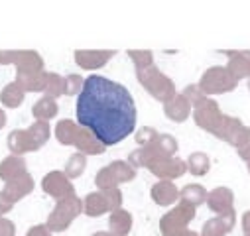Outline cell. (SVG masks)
Masks as SVG:
<instances>
[{"label":"cell","instance_id":"cell-1","mask_svg":"<svg viewBox=\"0 0 250 236\" xmlns=\"http://www.w3.org/2000/svg\"><path fill=\"white\" fill-rule=\"evenodd\" d=\"M77 124L95 134L104 146H116L136 128V102L130 91L106 77L91 75L85 79L75 104Z\"/></svg>","mask_w":250,"mask_h":236},{"label":"cell","instance_id":"cell-2","mask_svg":"<svg viewBox=\"0 0 250 236\" xmlns=\"http://www.w3.org/2000/svg\"><path fill=\"white\" fill-rule=\"evenodd\" d=\"M136 77H138V83L160 102H167L169 98H173L177 95V89H175V83L164 73L160 71L156 65H150L146 69H136Z\"/></svg>","mask_w":250,"mask_h":236},{"label":"cell","instance_id":"cell-3","mask_svg":"<svg viewBox=\"0 0 250 236\" xmlns=\"http://www.w3.org/2000/svg\"><path fill=\"white\" fill-rule=\"evenodd\" d=\"M83 213V199H79L77 195L59 199L53 207V211L47 216L45 226L49 228V232H63L67 230L73 220Z\"/></svg>","mask_w":250,"mask_h":236},{"label":"cell","instance_id":"cell-4","mask_svg":"<svg viewBox=\"0 0 250 236\" xmlns=\"http://www.w3.org/2000/svg\"><path fill=\"white\" fill-rule=\"evenodd\" d=\"M122 207V191L118 187L99 189L89 193L83 199V213L87 216H101L104 213H112Z\"/></svg>","mask_w":250,"mask_h":236},{"label":"cell","instance_id":"cell-5","mask_svg":"<svg viewBox=\"0 0 250 236\" xmlns=\"http://www.w3.org/2000/svg\"><path fill=\"white\" fill-rule=\"evenodd\" d=\"M132 179H136V169L128 161L116 159L104 165L103 169H99V173L95 175V185L99 189H112V187H118L120 183H128Z\"/></svg>","mask_w":250,"mask_h":236},{"label":"cell","instance_id":"cell-6","mask_svg":"<svg viewBox=\"0 0 250 236\" xmlns=\"http://www.w3.org/2000/svg\"><path fill=\"white\" fill-rule=\"evenodd\" d=\"M236 85H238V81L229 73L227 67H221V65L209 67V69L201 75V79H199V83H197V87L201 89V93H203L205 97L230 93V91L236 89Z\"/></svg>","mask_w":250,"mask_h":236},{"label":"cell","instance_id":"cell-7","mask_svg":"<svg viewBox=\"0 0 250 236\" xmlns=\"http://www.w3.org/2000/svg\"><path fill=\"white\" fill-rule=\"evenodd\" d=\"M197 209L185 203H177L171 211H167L160 220V230L164 236H179L185 230H189V222L195 218Z\"/></svg>","mask_w":250,"mask_h":236},{"label":"cell","instance_id":"cell-8","mask_svg":"<svg viewBox=\"0 0 250 236\" xmlns=\"http://www.w3.org/2000/svg\"><path fill=\"white\" fill-rule=\"evenodd\" d=\"M193 120H195V124L201 128V130H205V132H215L217 130V126L221 124V120H223V112H221V108H219V104L213 100V98H209V97H205V98H201L197 104H193Z\"/></svg>","mask_w":250,"mask_h":236},{"label":"cell","instance_id":"cell-9","mask_svg":"<svg viewBox=\"0 0 250 236\" xmlns=\"http://www.w3.org/2000/svg\"><path fill=\"white\" fill-rule=\"evenodd\" d=\"M42 189L45 195L53 197V199H65L75 195V187L71 183V179H67V175L63 171H49L43 179H42Z\"/></svg>","mask_w":250,"mask_h":236},{"label":"cell","instance_id":"cell-10","mask_svg":"<svg viewBox=\"0 0 250 236\" xmlns=\"http://www.w3.org/2000/svg\"><path fill=\"white\" fill-rule=\"evenodd\" d=\"M114 55H116V51H112V49H77L75 63L87 71H95V69L104 67Z\"/></svg>","mask_w":250,"mask_h":236},{"label":"cell","instance_id":"cell-11","mask_svg":"<svg viewBox=\"0 0 250 236\" xmlns=\"http://www.w3.org/2000/svg\"><path fill=\"white\" fill-rule=\"evenodd\" d=\"M148 169L158 177L160 181H173V179H179V177H183L187 173V165L179 157H167V159L156 161Z\"/></svg>","mask_w":250,"mask_h":236},{"label":"cell","instance_id":"cell-12","mask_svg":"<svg viewBox=\"0 0 250 236\" xmlns=\"http://www.w3.org/2000/svg\"><path fill=\"white\" fill-rule=\"evenodd\" d=\"M34 177L26 171V173H22V175H18V177H14V179H10V181H6L4 183V189H2V193L6 195V199L10 201V203H18V201H22L24 197H28L32 191H34Z\"/></svg>","mask_w":250,"mask_h":236},{"label":"cell","instance_id":"cell-13","mask_svg":"<svg viewBox=\"0 0 250 236\" xmlns=\"http://www.w3.org/2000/svg\"><path fill=\"white\" fill-rule=\"evenodd\" d=\"M12 65L16 73H40L43 71V57L34 49H14Z\"/></svg>","mask_w":250,"mask_h":236},{"label":"cell","instance_id":"cell-14","mask_svg":"<svg viewBox=\"0 0 250 236\" xmlns=\"http://www.w3.org/2000/svg\"><path fill=\"white\" fill-rule=\"evenodd\" d=\"M207 207L217 215H229L234 211V193L229 187H217L207 193Z\"/></svg>","mask_w":250,"mask_h":236},{"label":"cell","instance_id":"cell-15","mask_svg":"<svg viewBox=\"0 0 250 236\" xmlns=\"http://www.w3.org/2000/svg\"><path fill=\"white\" fill-rule=\"evenodd\" d=\"M71 146H75L77 152H81V154H85V156H101V154H104V150H106V148L95 138V134L89 132V130L83 128V126H77Z\"/></svg>","mask_w":250,"mask_h":236},{"label":"cell","instance_id":"cell-16","mask_svg":"<svg viewBox=\"0 0 250 236\" xmlns=\"http://www.w3.org/2000/svg\"><path fill=\"white\" fill-rule=\"evenodd\" d=\"M234 222H236V213L234 211L229 213V215H217V216L209 218L203 224L199 236H227L234 228Z\"/></svg>","mask_w":250,"mask_h":236},{"label":"cell","instance_id":"cell-17","mask_svg":"<svg viewBox=\"0 0 250 236\" xmlns=\"http://www.w3.org/2000/svg\"><path fill=\"white\" fill-rule=\"evenodd\" d=\"M223 53L229 57L227 69L236 81L250 79V51H223Z\"/></svg>","mask_w":250,"mask_h":236},{"label":"cell","instance_id":"cell-18","mask_svg":"<svg viewBox=\"0 0 250 236\" xmlns=\"http://www.w3.org/2000/svg\"><path fill=\"white\" fill-rule=\"evenodd\" d=\"M191 110H193V106L189 104V100H187L181 93H177L173 98H169L164 104V112L171 122H185L187 118H189Z\"/></svg>","mask_w":250,"mask_h":236},{"label":"cell","instance_id":"cell-19","mask_svg":"<svg viewBox=\"0 0 250 236\" xmlns=\"http://www.w3.org/2000/svg\"><path fill=\"white\" fill-rule=\"evenodd\" d=\"M152 201L160 207H169L179 201V189L175 187L173 181H158L152 185Z\"/></svg>","mask_w":250,"mask_h":236},{"label":"cell","instance_id":"cell-20","mask_svg":"<svg viewBox=\"0 0 250 236\" xmlns=\"http://www.w3.org/2000/svg\"><path fill=\"white\" fill-rule=\"evenodd\" d=\"M26 171H28V163H26L24 156H8L0 161V179L4 183Z\"/></svg>","mask_w":250,"mask_h":236},{"label":"cell","instance_id":"cell-21","mask_svg":"<svg viewBox=\"0 0 250 236\" xmlns=\"http://www.w3.org/2000/svg\"><path fill=\"white\" fill-rule=\"evenodd\" d=\"M45 79H47V71H40V73H16L14 83L24 93H43Z\"/></svg>","mask_w":250,"mask_h":236},{"label":"cell","instance_id":"cell-22","mask_svg":"<svg viewBox=\"0 0 250 236\" xmlns=\"http://www.w3.org/2000/svg\"><path fill=\"white\" fill-rule=\"evenodd\" d=\"M108 228H110V234L114 236H126L132 230V215L122 207L112 211L108 218Z\"/></svg>","mask_w":250,"mask_h":236},{"label":"cell","instance_id":"cell-23","mask_svg":"<svg viewBox=\"0 0 250 236\" xmlns=\"http://www.w3.org/2000/svg\"><path fill=\"white\" fill-rule=\"evenodd\" d=\"M8 150L12 152V156H24L28 152H36L34 142L28 134V130H12L8 134Z\"/></svg>","mask_w":250,"mask_h":236},{"label":"cell","instance_id":"cell-24","mask_svg":"<svg viewBox=\"0 0 250 236\" xmlns=\"http://www.w3.org/2000/svg\"><path fill=\"white\" fill-rule=\"evenodd\" d=\"M207 201V189L199 183H189L179 191V203H185L189 207H199Z\"/></svg>","mask_w":250,"mask_h":236},{"label":"cell","instance_id":"cell-25","mask_svg":"<svg viewBox=\"0 0 250 236\" xmlns=\"http://www.w3.org/2000/svg\"><path fill=\"white\" fill-rule=\"evenodd\" d=\"M59 112V106H57V100L55 98H49V97H42L34 106H32V114L36 120L40 122H49L51 118H55Z\"/></svg>","mask_w":250,"mask_h":236},{"label":"cell","instance_id":"cell-26","mask_svg":"<svg viewBox=\"0 0 250 236\" xmlns=\"http://www.w3.org/2000/svg\"><path fill=\"white\" fill-rule=\"evenodd\" d=\"M185 165H187V171H189L191 175L203 177L211 169V159H209V156L205 152H193L189 157H187Z\"/></svg>","mask_w":250,"mask_h":236},{"label":"cell","instance_id":"cell-27","mask_svg":"<svg viewBox=\"0 0 250 236\" xmlns=\"http://www.w3.org/2000/svg\"><path fill=\"white\" fill-rule=\"evenodd\" d=\"M26 98V93L12 81L8 83L2 91H0V102H2L6 108H18Z\"/></svg>","mask_w":250,"mask_h":236},{"label":"cell","instance_id":"cell-28","mask_svg":"<svg viewBox=\"0 0 250 236\" xmlns=\"http://www.w3.org/2000/svg\"><path fill=\"white\" fill-rule=\"evenodd\" d=\"M77 122L69 120V118H63L59 120L57 126H55V138L61 146H71L73 144V136H75V130H77Z\"/></svg>","mask_w":250,"mask_h":236},{"label":"cell","instance_id":"cell-29","mask_svg":"<svg viewBox=\"0 0 250 236\" xmlns=\"http://www.w3.org/2000/svg\"><path fill=\"white\" fill-rule=\"evenodd\" d=\"M26 130H28L32 142H34L36 152H38L40 148H43V146L47 144L49 136H51V128H49V124H47V122H40V120H36V122H34L30 128H26Z\"/></svg>","mask_w":250,"mask_h":236},{"label":"cell","instance_id":"cell-30","mask_svg":"<svg viewBox=\"0 0 250 236\" xmlns=\"http://www.w3.org/2000/svg\"><path fill=\"white\" fill-rule=\"evenodd\" d=\"M85 169H87V156L81 154V152H75V154L67 159L63 173L67 175V179H77V177L83 175Z\"/></svg>","mask_w":250,"mask_h":236},{"label":"cell","instance_id":"cell-31","mask_svg":"<svg viewBox=\"0 0 250 236\" xmlns=\"http://www.w3.org/2000/svg\"><path fill=\"white\" fill-rule=\"evenodd\" d=\"M63 89H65V79L59 73L49 71L47 79H45V87H43V97H49V98L57 100L61 95H63Z\"/></svg>","mask_w":250,"mask_h":236},{"label":"cell","instance_id":"cell-32","mask_svg":"<svg viewBox=\"0 0 250 236\" xmlns=\"http://www.w3.org/2000/svg\"><path fill=\"white\" fill-rule=\"evenodd\" d=\"M128 57L134 61L136 69H146V67L154 65V53L150 49H130Z\"/></svg>","mask_w":250,"mask_h":236},{"label":"cell","instance_id":"cell-33","mask_svg":"<svg viewBox=\"0 0 250 236\" xmlns=\"http://www.w3.org/2000/svg\"><path fill=\"white\" fill-rule=\"evenodd\" d=\"M63 79H65V89H63V95H67V97H75V95H79V93H81L83 83H85V79H83L81 75L71 73V75H67V77H63Z\"/></svg>","mask_w":250,"mask_h":236},{"label":"cell","instance_id":"cell-34","mask_svg":"<svg viewBox=\"0 0 250 236\" xmlns=\"http://www.w3.org/2000/svg\"><path fill=\"white\" fill-rule=\"evenodd\" d=\"M160 136V132L156 130V128H152V126H142L138 132H136V144L142 148V146H148V144H152L156 138Z\"/></svg>","mask_w":250,"mask_h":236},{"label":"cell","instance_id":"cell-35","mask_svg":"<svg viewBox=\"0 0 250 236\" xmlns=\"http://www.w3.org/2000/svg\"><path fill=\"white\" fill-rule=\"evenodd\" d=\"M187 100H189V104L193 106V104H197L201 98H205V95L201 93V89L197 87V85H187L185 89H183V93H181Z\"/></svg>","mask_w":250,"mask_h":236},{"label":"cell","instance_id":"cell-36","mask_svg":"<svg viewBox=\"0 0 250 236\" xmlns=\"http://www.w3.org/2000/svg\"><path fill=\"white\" fill-rule=\"evenodd\" d=\"M0 236H16V224L10 218L0 216Z\"/></svg>","mask_w":250,"mask_h":236},{"label":"cell","instance_id":"cell-37","mask_svg":"<svg viewBox=\"0 0 250 236\" xmlns=\"http://www.w3.org/2000/svg\"><path fill=\"white\" fill-rule=\"evenodd\" d=\"M12 209H14V203H10V201L6 199V195H4L2 191H0V216L8 215Z\"/></svg>","mask_w":250,"mask_h":236},{"label":"cell","instance_id":"cell-38","mask_svg":"<svg viewBox=\"0 0 250 236\" xmlns=\"http://www.w3.org/2000/svg\"><path fill=\"white\" fill-rule=\"evenodd\" d=\"M26 236H51V232H49V228L45 224H36V226H32L28 230Z\"/></svg>","mask_w":250,"mask_h":236},{"label":"cell","instance_id":"cell-39","mask_svg":"<svg viewBox=\"0 0 250 236\" xmlns=\"http://www.w3.org/2000/svg\"><path fill=\"white\" fill-rule=\"evenodd\" d=\"M14 49H0V65H12Z\"/></svg>","mask_w":250,"mask_h":236},{"label":"cell","instance_id":"cell-40","mask_svg":"<svg viewBox=\"0 0 250 236\" xmlns=\"http://www.w3.org/2000/svg\"><path fill=\"white\" fill-rule=\"evenodd\" d=\"M236 152H238V156L248 163V161H250V138H248V140H246V142H244Z\"/></svg>","mask_w":250,"mask_h":236},{"label":"cell","instance_id":"cell-41","mask_svg":"<svg viewBox=\"0 0 250 236\" xmlns=\"http://www.w3.org/2000/svg\"><path fill=\"white\" fill-rule=\"evenodd\" d=\"M242 230H244V234H250V211H246L242 215Z\"/></svg>","mask_w":250,"mask_h":236},{"label":"cell","instance_id":"cell-42","mask_svg":"<svg viewBox=\"0 0 250 236\" xmlns=\"http://www.w3.org/2000/svg\"><path fill=\"white\" fill-rule=\"evenodd\" d=\"M6 120H8V118H6V112H4V108H0V130H2V128L6 126Z\"/></svg>","mask_w":250,"mask_h":236},{"label":"cell","instance_id":"cell-43","mask_svg":"<svg viewBox=\"0 0 250 236\" xmlns=\"http://www.w3.org/2000/svg\"><path fill=\"white\" fill-rule=\"evenodd\" d=\"M179 236H199L197 232H193V230H185L183 234H179Z\"/></svg>","mask_w":250,"mask_h":236},{"label":"cell","instance_id":"cell-44","mask_svg":"<svg viewBox=\"0 0 250 236\" xmlns=\"http://www.w3.org/2000/svg\"><path fill=\"white\" fill-rule=\"evenodd\" d=\"M93 236H114V234H110V232H95Z\"/></svg>","mask_w":250,"mask_h":236},{"label":"cell","instance_id":"cell-45","mask_svg":"<svg viewBox=\"0 0 250 236\" xmlns=\"http://www.w3.org/2000/svg\"><path fill=\"white\" fill-rule=\"evenodd\" d=\"M246 165H248V173H250V161H248V163H246Z\"/></svg>","mask_w":250,"mask_h":236},{"label":"cell","instance_id":"cell-46","mask_svg":"<svg viewBox=\"0 0 250 236\" xmlns=\"http://www.w3.org/2000/svg\"><path fill=\"white\" fill-rule=\"evenodd\" d=\"M248 91H250V79H248Z\"/></svg>","mask_w":250,"mask_h":236},{"label":"cell","instance_id":"cell-47","mask_svg":"<svg viewBox=\"0 0 250 236\" xmlns=\"http://www.w3.org/2000/svg\"><path fill=\"white\" fill-rule=\"evenodd\" d=\"M244 236H250V234H244Z\"/></svg>","mask_w":250,"mask_h":236}]
</instances>
